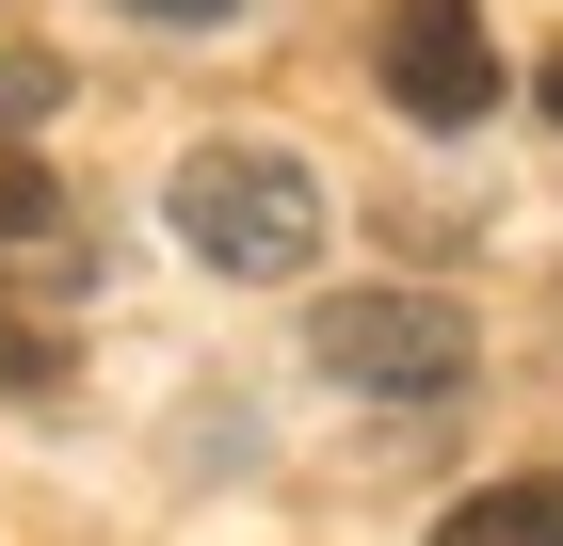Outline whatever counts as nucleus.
Returning <instances> with one entry per match:
<instances>
[{
	"label": "nucleus",
	"instance_id": "nucleus-1",
	"mask_svg": "<svg viewBox=\"0 0 563 546\" xmlns=\"http://www.w3.org/2000/svg\"><path fill=\"white\" fill-rule=\"evenodd\" d=\"M162 225L210 257V274L258 290V274H306V257H322V177H306L290 145H258V129H210V145L162 177Z\"/></svg>",
	"mask_w": 563,
	"mask_h": 546
},
{
	"label": "nucleus",
	"instance_id": "nucleus-2",
	"mask_svg": "<svg viewBox=\"0 0 563 546\" xmlns=\"http://www.w3.org/2000/svg\"><path fill=\"white\" fill-rule=\"evenodd\" d=\"M306 354H322L339 386H387V402H451L483 337H467L451 290H339L322 322H306Z\"/></svg>",
	"mask_w": 563,
	"mask_h": 546
},
{
	"label": "nucleus",
	"instance_id": "nucleus-3",
	"mask_svg": "<svg viewBox=\"0 0 563 546\" xmlns=\"http://www.w3.org/2000/svg\"><path fill=\"white\" fill-rule=\"evenodd\" d=\"M371 81L402 97V129H483L499 113V33H483V0H387Z\"/></svg>",
	"mask_w": 563,
	"mask_h": 546
},
{
	"label": "nucleus",
	"instance_id": "nucleus-4",
	"mask_svg": "<svg viewBox=\"0 0 563 546\" xmlns=\"http://www.w3.org/2000/svg\"><path fill=\"white\" fill-rule=\"evenodd\" d=\"M434 546H563V466H516V482L451 499V514H434Z\"/></svg>",
	"mask_w": 563,
	"mask_h": 546
},
{
	"label": "nucleus",
	"instance_id": "nucleus-5",
	"mask_svg": "<svg viewBox=\"0 0 563 546\" xmlns=\"http://www.w3.org/2000/svg\"><path fill=\"white\" fill-rule=\"evenodd\" d=\"M48 225H65V210H48V177H33V145L0 129V242H48Z\"/></svg>",
	"mask_w": 563,
	"mask_h": 546
},
{
	"label": "nucleus",
	"instance_id": "nucleus-6",
	"mask_svg": "<svg viewBox=\"0 0 563 546\" xmlns=\"http://www.w3.org/2000/svg\"><path fill=\"white\" fill-rule=\"evenodd\" d=\"M48 97H65V65H48V48H0V129H33Z\"/></svg>",
	"mask_w": 563,
	"mask_h": 546
},
{
	"label": "nucleus",
	"instance_id": "nucleus-7",
	"mask_svg": "<svg viewBox=\"0 0 563 546\" xmlns=\"http://www.w3.org/2000/svg\"><path fill=\"white\" fill-rule=\"evenodd\" d=\"M130 16H162V33H225L242 0H130Z\"/></svg>",
	"mask_w": 563,
	"mask_h": 546
},
{
	"label": "nucleus",
	"instance_id": "nucleus-8",
	"mask_svg": "<svg viewBox=\"0 0 563 546\" xmlns=\"http://www.w3.org/2000/svg\"><path fill=\"white\" fill-rule=\"evenodd\" d=\"M531 97H548V113H563V48H548V81H531Z\"/></svg>",
	"mask_w": 563,
	"mask_h": 546
}]
</instances>
